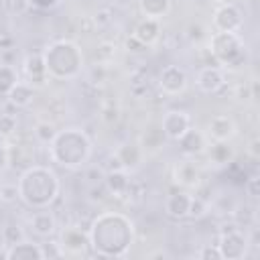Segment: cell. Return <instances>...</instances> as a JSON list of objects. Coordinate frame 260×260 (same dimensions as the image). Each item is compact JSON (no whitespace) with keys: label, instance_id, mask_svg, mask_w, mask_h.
Wrapping results in <instances>:
<instances>
[{"label":"cell","instance_id":"41","mask_svg":"<svg viewBox=\"0 0 260 260\" xmlns=\"http://www.w3.org/2000/svg\"><path fill=\"white\" fill-rule=\"evenodd\" d=\"M213 2H217V4H223V2H232V0H213Z\"/></svg>","mask_w":260,"mask_h":260},{"label":"cell","instance_id":"39","mask_svg":"<svg viewBox=\"0 0 260 260\" xmlns=\"http://www.w3.org/2000/svg\"><path fill=\"white\" fill-rule=\"evenodd\" d=\"M126 47H128V51H140V49H144V47H142L134 37H130V39L126 41Z\"/></svg>","mask_w":260,"mask_h":260},{"label":"cell","instance_id":"38","mask_svg":"<svg viewBox=\"0 0 260 260\" xmlns=\"http://www.w3.org/2000/svg\"><path fill=\"white\" fill-rule=\"evenodd\" d=\"M240 102H248L250 98H254V91L250 89V85H238V95H236Z\"/></svg>","mask_w":260,"mask_h":260},{"label":"cell","instance_id":"29","mask_svg":"<svg viewBox=\"0 0 260 260\" xmlns=\"http://www.w3.org/2000/svg\"><path fill=\"white\" fill-rule=\"evenodd\" d=\"M18 201V187L14 183H4L0 185V203L12 205Z\"/></svg>","mask_w":260,"mask_h":260},{"label":"cell","instance_id":"7","mask_svg":"<svg viewBox=\"0 0 260 260\" xmlns=\"http://www.w3.org/2000/svg\"><path fill=\"white\" fill-rule=\"evenodd\" d=\"M158 87L165 95L169 98H177V95H183L189 87V77L185 73L183 67L179 65H167L160 69L158 73Z\"/></svg>","mask_w":260,"mask_h":260},{"label":"cell","instance_id":"24","mask_svg":"<svg viewBox=\"0 0 260 260\" xmlns=\"http://www.w3.org/2000/svg\"><path fill=\"white\" fill-rule=\"evenodd\" d=\"M18 81H20V77H18L16 67L14 65H6V63H0V95L6 98Z\"/></svg>","mask_w":260,"mask_h":260},{"label":"cell","instance_id":"11","mask_svg":"<svg viewBox=\"0 0 260 260\" xmlns=\"http://www.w3.org/2000/svg\"><path fill=\"white\" fill-rule=\"evenodd\" d=\"M63 248L65 254H71V256H79V254H85L89 250V236L87 232H83L81 228L77 225H67L59 232V240H57Z\"/></svg>","mask_w":260,"mask_h":260},{"label":"cell","instance_id":"30","mask_svg":"<svg viewBox=\"0 0 260 260\" xmlns=\"http://www.w3.org/2000/svg\"><path fill=\"white\" fill-rule=\"evenodd\" d=\"M116 55V45L114 43H102L98 49H95V59L100 63H110Z\"/></svg>","mask_w":260,"mask_h":260},{"label":"cell","instance_id":"8","mask_svg":"<svg viewBox=\"0 0 260 260\" xmlns=\"http://www.w3.org/2000/svg\"><path fill=\"white\" fill-rule=\"evenodd\" d=\"M211 24L217 32H240L244 26V14L234 2H223L215 8Z\"/></svg>","mask_w":260,"mask_h":260},{"label":"cell","instance_id":"13","mask_svg":"<svg viewBox=\"0 0 260 260\" xmlns=\"http://www.w3.org/2000/svg\"><path fill=\"white\" fill-rule=\"evenodd\" d=\"M142 158H144V150L138 142H126L114 150V162H118V169H124L128 173L138 169Z\"/></svg>","mask_w":260,"mask_h":260},{"label":"cell","instance_id":"40","mask_svg":"<svg viewBox=\"0 0 260 260\" xmlns=\"http://www.w3.org/2000/svg\"><path fill=\"white\" fill-rule=\"evenodd\" d=\"M6 162H8V148H4V144L0 142V169L6 167Z\"/></svg>","mask_w":260,"mask_h":260},{"label":"cell","instance_id":"19","mask_svg":"<svg viewBox=\"0 0 260 260\" xmlns=\"http://www.w3.org/2000/svg\"><path fill=\"white\" fill-rule=\"evenodd\" d=\"M4 258H8V260H43V250H41V244L22 238L20 242L10 244L4 250Z\"/></svg>","mask_w":260,"mask_h":260},{"label":"cell","instance_id":"23","mask_svg":"<svg viewBox=\"0 0 260 260\" xmlns=\"http://www.w3.org/2000/svg\"><path fill=\"white\" fill-rule=\"evenodd\" d=\"M8 98V102L12 104V106H16V108H28L32 102H35V85H30L28 81H18L14 87H12V91L6 95Z\"/></svg>","mask_w":260,"mask_h":260},{"label":"cell","instance_id":"17","mask_svg":"<svg viewBox=\"0 0 260 260\" xmlns=\"http://www.w3.org/2000/svg\"><path fill=\"white\" fill-rule=\"evenodd\" d=\"M22 73L30 85H43L49 75L45 69V61L41 53H28L22 57Z\"/></svg>","mask_w":260,"mask_h":260},{"label":"cell","instance_id":"35","mask_svg":"<svg viewBox=\"0 0 260 260\" xmlns=\"http://www.w3.org/2000/svg\"><path fill=\"white\" fill-rule=\"evenodd\" d=\"M112 22V16H110V10H100L95 16H93V24L98 26V28H104V26H108Z\"/></svg>","mask_w":260,"mask_h":260},{"label":"cell","instance_id":"34","mask_svg":"<svg viewBox=\"0 0 260 260\" xmlns=\"http://www.w3.org/2000/svg\"><path fill=\"white\" fill-rule=\"evenodd\" d=\"M24 2L32 8H39V10H51V8L61 4V0H24Z\"/></svg>","mask_w":260,"mask_h":260},{"label":"cell","instance_id":"12","mask_svg":"<svg viewBox=\"0 0 260 260\" xmlns=\"http://www.w3.org/2000/svg\"><path fill=\"white\" fill-rule=\"evenodd\" d=\"M236 134H238V126H236L232 116L217 114V116L209 118L207 130H205L207 140H211V142H230Z\"/></svg>","mask_w":260,"mask_h":260},{"label":"cell","instance_id":"25","mask_svg":"<svg viewBox=\"0 0 260 260\" xmlns=\"http://www.w3.org/2000/svg\"><path fill=\"white\" fill-rule=\"evenodd\" d=\"M205 152L213 165H228L232 160V148L228 146V142H211L207 144Z\"/></svg>","mask_w":260,"mask_h":260},{"label":"cell","instance_id":"33","mask_svg":"<svg viewBox=\"0 0 260 260\" xmlns=\"http://www.w3.org/2000/svg\"><path fill=\"white\" fill-rule=\"evenodd\" d=\"M4 242L10 246V244H16V242H20L22 238H24V234L18 230V228H14V225H6L4 228Z\"/></svg>","mask_w":260,"mask_h":260},{"label":"cell","instance_id":"4","mask_svg":"<svg viewBox=\"0 0 260 260\" xmlns=\"http://www.w3.org/2000/svg\"><path fill=\"white\" fill-rule=\"evenodd\" d=\"M45 61L47 75L51 79H75L83 69V53L77 43L69 39H59L47 45V49L41 53Z\"/></svg>","mask_w":260,"mask_h":260},{"label":"cell","instance_id":"20","mask_svg":"<svg viewBox=\"0 0 260 260\" xmlns=\"http://www.w3.org/2000/svg\"><path fill=\"white\" fill-rule=\"evenodd\" d=\"M142 47H152L154 43H158L160 39V20H152V18H142L132 35Z\"/></svg>","mask_w":260,"mask_h":260},{"label":"cell","instance_id":"2","mask_svg":"<svg viewBox=\"0 0 260 260\" xmlns=\"http://www.w3.org/2000/svg\"><path fill=\"white\" fill-rule=\"evenodd\" d=\"M18 199L30 209H47L59 197L61 181L59 175L47 165H30L26 167L18 181Z\"/></svg>","mask_w":260,"mask_h":260},{"label":"cell","instance_id":"16","mask_svg":"<svg viewBox=\"0 0 260 260\" xmlns=\"http://www.w3.org/2000/svg\"><path fill=\"white\" fill-rule=\"evenodd\" d=\"M28 228L39 238H51L57 232V217L53 211L47 209H35V213L28 217Z\"/></svg>","mask_w":260,"mask_h":260},{"label":"cell","instance_id":"15","mask_svg":"<svg viewBox=\"0 0 260 260\" xmlns=\"http://www.w3.org/2000/svg\"><path fill=\"white\" fill-rule=\"evenodd\" d=\"M177 142H179V150H181L185 156H199V154L205 152V148H207V144H209L205 132H203V130H197L195 126H191Z\"/></svg>","mask_w":260,"mask_h":260},{"label":"cell","instance_id":"10","mask_svg":"<svg viewBox=\"0 0 260 260\" xmlns=\"http://www.w3.org/2000/svg\"><path fill=\"white\" fill-rule=\"evenodd\" d=\"M223 85H225V73L217 65H205L195 75V87L205 95L219 93Z\"/></svg>","mask_w":260,"mask_h":260},{"label":"cell","instance_id":"26","mask_svg":"<svg viewBox=\"0 0 260 260\" xmlns=\"http://www.w3.org/2000/svg\"><path fill=\"white\" fill-rule=\"evenodd\" d=\"M162 142H165V134H162V130H160V126H156V128H148L144 134H142V150L146 152V150H158L160 146H162Z\"/></svg>","mask_w":260,"mask_h":260},{"label":"cell","instance_id":"27","mask_svg":"<svg viewBox=\"0 0 260 260\" xmlns=\"http://www.w3.org/2000/svg\"><path fill=\"white\" fill-rule=\"evenodd\" d=\"M57 126L53 124V122H37L35 124V130H32V134H35V138L41 142V144H51L53 142V138L57 136Z\"/></svg>","mask_w":260,"mask_h":260},{"label":"cell","instance_id":"36","mask_svg":"<svg viewBox=\"0 0 260 260\" xmlns=\"http://www.w3.org/2000/svg\"><path fill=\"white\" fill-rule=\"evenodd\" d=\"M258 183H260L258 177H250V179L246 181V193H248L250 197H258V195H260V187H258Z\"/></svg>","mask_w":260,"mask_h":260},{"label":"cell","instance_id":"9","mask_svg":"<svg viewBox=\"0 0 260 260\" xmlns=\"http://www.w3.org/2000/svg\"><path fill=\"white\" fill-rule=\"evenodd\" d=\"M160 130L165 134V138L169 140H179L191 126H193V118L189 116V112L185 110H169L162 114V120H160Z\"/></svg>","mask_w":260,"mask_h":260},{"label":"cell","instance_id":"32","mask_svg":"<svg viewBox=\"0 0 260 260\" xmlns=\"http://www.w3.org/2000/svg\"><path fill=\"white\" fill-rule=\"evenodd\" d=\"M207 211H209L207 201H203V199H199V197L193 195V199H191V207H189V217L199 219V217H203Z\"/></svg>","mask_w":260,"mask_h":260},{"label":"cell","instance_id":"21","mask_svg":"<svg viewBox=\"0 0 260 260\" xmlns=\"http://www.w3.org/2000/svg\"><path fill=\"white\" fill-rule=\"evenodd\" d=\"M104 185H106V191L112 193V195H126L132 183H130L128 171H124V169H112V171L106 173Z\"/></svg>","mask_w":260,"mask_h":260},{"label":"cell","instance_id":"37","mask_svg":"<svg viewBox=\"0 0 260 260\" xmlns=\"http://www.w3.org/2000/svg\"><path fill=\"white\" fill-rule=\"evenodd\" d=\"M199 258H203V260H209V258H215V260H219L221 256H219V250H217V246H203L201 250H199Z\"/></svg>","mask_w":260,"mask_h":260},{"label":"cell","instance_id":"18","mask_svg":"<svg viewBox=\"0 0 260 260\" xmlns=\"http://www.w3.org/2000/svg\"><path fill=\"white\" fill-rule=\"evenodd\" d=\"M191 199H193V195L189 191H185V189L171 193L165 199V213H167V217H171V219H185V217H189Z\"/></svg>","mask_w":260,"mask_h":260},{"label":"cell","instance_id":"3","mask_svg":"<svg viewBox=\"0 0 260 260\" xmlns=\"http://www.w3.org/2000/svg\"><path fill=\"white\" fill-rule=\"evenodd\" d=\"M93 152L89 136L79 128H65L59 130L53 142L49 144V156L53 162L65 169H79L83 167Z\"/></svg>","mask_w":260,"mask_h":260},{"label":"cell","instance_id":"1","mask_svg":"<svg viewBox=\"0 0 260 260\" xmlns=\"http://www.w3.org/2000/svg\"><path fill=\"white\" fill-rule=\"evenodd\" d=\"M87 236L98 256L124 258L134 244V221L122 211H104L91 221Z\"/></svg>","mask_w":260,"mask_h":260},{"label":"cell","instance_id":"14","mask_svg":"<svg viewBox=\"0 0 260 260\" xmlns=\"http://www.w3.org/2000/svg\"><path fill=\"white\" fill-rule=\"evenodd\" d=\"M173 181L179 185V187H183L185 191H189V189H197L199 187V183H201V171L197 169V165L193 162V160H181V162H177L175 165V169H173Z\"/></svg>","mask_w":260,"mask_h":260},{"label":"cell","instance_id":"22","mask_svg":"<svg viewBox=\"0 0 260 260\" xmlns=\"http://www.w3.org/2000/svg\"><path fill=\"white\" fill-rule=\"evenodd\" d=\"M173 8V0H138V10L144 18L162 20Z\"/></svg>","mask_w":260,"mask_h":260},{"label":"cell","instance_id":"31","mask_svg":"<svg viewBox=\"0 0 260 260\" xmlns=\"http://www.w3.org/2000/svg\"><path fill=\"white\" fill-rule=\"evenodd\" d=\"M41 250H43V260L45 258H63L65 256V252H63V248H61V244L59 242H45V244H41Z\"/></svg>","mask_w":260,"mask_h":260},{"label":"cell","instance_id":"5","mask_svg":"<svg viewBox=\"0 0 260 260\" xmlns=\"http://www.w3.org/2000/svg\"><path fill=\"white\" fill-rule=\"evenodd\" d=\"M209 53L215 65L240 67L246 61V43L240 32H213L209 37Z\"/></svg>","mask_w":260,"mask_h":260},{"label":"cell","instance_id":"28","mask_svg":"<svg viewBox=\"0 0 260 260\" xmlns=\"http://www.w3.org/2000/svg\"><path fill=\"white\" fill-rule=\"evenodd\" d=\"M16 116L14 114H0V140L10 138L16 132Z\"/></svg>","mask_w":260,"mask_h":260},{"label":"cell","instance_id":"6","mask_svg":"<svg viewBox=\"0 0 260 260\" xmlns=\"http://www.w3.org/2000/svg\"><path fill=\"white\" fill-rule=\"evenodd\" d=\"M215 246H217L221 258H225V260H242L248 254L250 240L238 225L230 223V225H223Z\"/></svg>","mask_w":260,"mask_h":260}]
</instances>
